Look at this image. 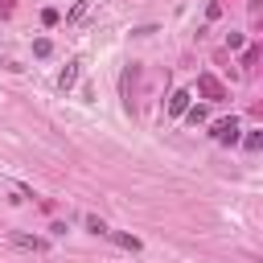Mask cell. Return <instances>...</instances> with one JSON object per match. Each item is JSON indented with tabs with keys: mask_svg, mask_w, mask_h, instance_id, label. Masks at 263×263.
<instances>
[{
	"mask_svg": "<svg viewBox=\"0 0 263 263\" xmlns=\"http://www.w3.org/2000/svg\"><path fill=\"white\" fill-rule=\"evenodd\" d=\"M226 49H242V33H230L226 37Z\"/></svg>",
	"mask_w": 263,
	"mask_h": 263,
	"instance_id": "12",
	"label": "cell"
},
{
	"mask_svg": "<svg viewBox=\"0 0 263 263\" xmlns=\"http://www.w3.org/2000/svg\"><path fill=\"white\" fill-rule=\"evenodd\" d=\"M86 8H90V4H86V0H78V4H74V8L66 12V25H78V21L86 16Z\"/></svg>",
	"mask_w": 263,
	"mask_h": 263,
	"instance_id": "7",
	"label": "cell"
},
{
	"mask_svg": "<svg viewBox=\"0 0 263 263\" xmlns=\"http://www.w3.org/2000/svg\"><path fill=\"white\" fill-rule=\"evenodd\" d=\"M185 115H189V123H205V107H193V103H189Z\"/></svg>",
	"mask_w": 263,
	"mask_h": 263,
	"instance_id": "10",
	"label": "cell"
},
{
	"mask_svg": "<svg viewBox=\"0 0 263 263\" xmlns=\"http://www.w3.org/2000/svg\"><path fill=\"white\" fill-rule=\"evenodd\" d=\"M197 90H201L210 103H222V99H226V86H222L214 74H197Z\"/></svg>",
	"mask_w": 263,
	"mask_h": 263,
	"instance_id": "3",
	"label": "cell"
},
{
	"mask_svg": "<svg viewBox=\"0 0 263 263\" xmlns=\"http://www.w3.org/2000/svg\"><path fill=\"white\" fill-rule=\"evenodd\" d=\"M107 238H111L115 247H123V251H132V255L140 251V238H136V234H127V230H107Z\"/></svg>",
	"mask_w": 263,
	"mask_h": 263,
	"instance_id": "5",
	"label": "cell"
},
{
	"mask_svg": "<svg viewBox=\"0 0 263 263\" xmlns=\"http://www.w3.org/2000/svg\"><path fill=\"white\" fill-rule=\"evenodd\" d=\"M8 242L21 247V251H33V255H45V251H49V238H41V234H25V230H8Z\"/></svg>",
	"mask_w": 263,
	"mask_h": 263,
	"instance_id": "1",
	"label": "cell"
},
{
	"mask_svg": "<svg viewBox=\"0 0 263 263\" xmlns=\"http://www.w3.org/2000/svg\"><path fill=\"white\" fill-rule=\"evenodd\" d=\"M41 21H45V25H58V21H62V12H58V8H45V12H41Z\"/></svg>",
	"mask_w": 263,
	"mask_h": 263,
	"instance_id": "11",
	"label": "cell"
},
{
	"mask_svg": "<svg viewBox=\"0 0 263 263\" xmlns=\"http://www.w3.org/2000/svg\"><path fill=\"white\" fill-rule=\"evenodd\" d=\"M242 144H247V148H251V152H255V148H259V144H263V136H259V132H251V136H247V140H242Z\"/></svg>",
	"mask_w": 263,
	"mask_h": 263,
	"instance_id": "13",
	"label": "cell"
},
{
	"mask_svg": "<svg viewBox=\"0 0 263 263\" xmlns=\"http://www.w3.org/2000/svg\"><path fill=\"white\" fill-rule=\"evenodd\" d=\"M33 53H37V58H49V53H53L49 37H37V41H33Z\"/></svg>",
	"mask_w": 263,
	"mask_h": 263,
	"instance_id": "9",
	"label": "cell"
},
{
	"mask_svg": "<svg viewBox=\"0 0 263 263\" xmlns=\"http://www.w3.org/2000/svg\"><path fill=\"white\" fill-rule=\"evenodd\" d=\"M86 230H90V234H103V238H107V230H111V226H107L103 218H95V214H86Z\"/></svg>",
	"mask_w": 263,
	"mask_h": 263,
	"instance_id": "8",
	"label": "cell"
},
{
	"mask_svg": "<svg viewBox=\"0 0 263 263\" xmlns=\"http://www.w3.org/2000/svg\"><path fill=\"white\" fill-rule=\"evenodd\" d=\"M189 99H193L189 90H173V99H168V115H173V119H181V115H185V107H189Z\"/></svg>",
	"mask_w": 263,
	"mask_h": 263,
	"instance_id": "6",
	"label": "cell"
},
{
	"mask_svg": "<svg viewBox=\"0 0 263 263\" xmlns=\"http://www.w3.org/2000/svg\"><path fill=\"white\" fill-rule=\"evenodd\" d=\"M238 132H242V127H238V119H234V115H230V119H214V123H210V136H214L218 144H238Z\"/></svg>",
	"mask_w": 263,
	"mask_h": 263,
	"instance_id": "2",
	"label": "cell"
},
{
	"mask_svg": "<svg viewBox=\"0 0 263 263\" xmlns=\"http://www.w3.org/2000/svg\"><path fill=\"white\" fill-rule=\"evenodd\" d=\"M78 74H82V62H78V58H74V62H66V70L58 74V90H62V95H66V90H74Z\"/></svg>",
	"mask_w": 263,
	"mask_h": 263,
	"instance_id": "4",
	"label": "cell"
}]
</instances>
